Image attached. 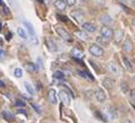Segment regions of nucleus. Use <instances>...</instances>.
I'll list each match as a JSON object with an SVG mask.
<instances>
[{"label":"nucleus","instance_id":"obj_1","mask_svg":"<svg viewBox=\"0 0 135 123\" xmlns=\"http://www.w3.org/2000/svg\"><path fill=\"white\" fill-rule=\"evenodd\" d=\"M89 53H90L93 56H96V57H102L105 54L104 49L100 46L99 44H93L89 46Z\"/></svg>","mask_w":135,"mask_h":123},{"label":"nucleus","instance_id":"obj_2","mask_svg":"<svg viewBox=\"0 0 135 123\" xmlns=\"http://www.w3.org/2000/svg\"><path fill=\"white\" fill-rule=\"evenodd\" d=\"M71 17H72L77 23H82L83 20H84V12H83L82 10H79V9L73 10L72 12H71Z\"/></svg>","mask_w":135,"mask_h":123},{"label":"nucleus","instance_id":"obj_3","mask_svg":"<svg viewBox=\"0 0 135 123\" xmlns=\"http://www.w3.org/2000/svg\"><path fill=\"white\" fill-rule=\"evenodd\" d=\"M100 33H101V35L102 37H105L106 39H112L113 38V34H114V32L112 31V29L108 27V26H104V27H101V29H100Z\"/></svg>","mask_w":135,"mask_h":123},{"label":"nucleus","instance_id":"obj_4","mask_svg":"<svg viewBox=\"0 0 135 123\" xmlns=\"http://www.w3.org/2000/svg\"><path fill=\"white\" fill-rule=\"evenodd\" d=\"M59 96H60V99H61V101H62L63 105L68 106V105L71 104V94H69L68 92H66V90H61V92L59 93Z\"/></svg>","mask_w":135,"mask_h":123},{"label":"nucleus","instance_id":"obj_5","mask_svg":"<svg viewBox=\"0 0 135 123\" xmlns=\"http://www.w3.org/2000/svg\"><path fill=\"white\" fill-rule=\"evenodd\" d=\"M56 33L60 35L63 40H66V41H71V40H72L71 34H69L67 31H65L63 28H61V27H56Z\"/></svg>","mask_w":135,"mask_h":123},{"label":"nucleus","instance_id":"obj_6","mask_svg":"<svg viewBox=\"0 0 135 123\" xmlns=\"http://www.w3.org/2000/svg\"><path fill=\"white\" fill-rule=\"evenodd\" d=\"M124 39V32L122 29H116L114 34H113V41L114 44H120Z\"/></svg>","mask_w":135,"mask_h":123},{"label":"nucleus","instance_id":"obj_7","mask_svg":"<svg viewBox=\"0 0 135 123\" xmlns=\"http://www.w3.org/2000/svg\"><path fill=\"white\" fill-rule=\"evenodd\" d=\"M82 28L84 32H86V33H94L95 31H96V26L94 25V23H90V22H84L82 25Z\"/></svg>","mask_w":135,"mask_h":123},{"label":"nucleus","instance_id":"obj_8","mask_svg":"<svg viewBox=\"0 0 135 123\" xmlns=\"http://www.w3.org/2000/svg\"><path fill=\"white\" fill-rule=\"evenodd\" d=\"M95 96H96L98 101H100V102H104V101L106 100V93L101 88H96V90H95Z\"/></svg>","mask_w":135,"mask_h":123},{"label":"nucleus","instance_id":"obj_9","mask_svg":"<svg viewBox=\"0 0 135 123\" xmlns=\"http://www.w3.org/2000/svg\"><path fill=\"white\" fill-rule=\"evenodd\" d=\"M47 100L50 101L51 104H56L57 102V94H56V90H55V89H50V90H49Z\"/></svg>","mask_w":135,"mask_h":123},{"label":"nucleus","instance_id":"obj_10","mask_svg":"<svg viewBox=\"0 0 135 123\" xmlns=\"http://www.w3.org/2000/svg\"><path fill=\"white\" fill-rule=\"evenodd\" d=\"M123 51H126V53H132L133 51V43L129 38H127L123 43Z\"/></svg>","mask_w":135,"mask_h":123},{"label":"nucleus","instance_id":"obj_11","mask_svg":"<svg viewBox=\"0 0 135 123\" xmlns=\"http://www.w3.org/2000/svg\"><path fill=\"white\" fill-rule=\"evenodd\" d=\"M100 21L104 23V26H108V25H111V23L113 22V18L108 15V13H104V15H101Z\"/></svg>","mask_w":135,"mask_h":123},{"label":"nucleus","instance_id":"obj_12","mask_svg":"<svg viewBox=\"0 0 135 123\" xmlns=\"http://www.w3.org/2000/svg\"><path fill=\"white\" fill-rule=\"evenodd\" d=\"M54 5H55V7H56L57 10H60V11L66 10V7H67V4H66L65 0H55Z\"/></svg>","mask_w":135,"mask_h":123},{"label":"nucleus","instance_id":"obj_13","mask_svg":"<svg viewBox=\"0 0 135 123\" xmlns=\"http://www.w3.org/2000/svg\"><path fill=\"white\" fill-rule=\"evenodd\" d=\"M46 46H47V49L50 51H52V53H56V51L59 50L56 43L54 40H51V39H46Z\"/></svg>","mask_w":135,"mask_h":123},{"label":"nucleus","instance_id":"obj_14","mask_svg":"<svg viewBox=\"0 0 135 123\" xmlns=\"http://www.w3.org/2000/svg\"><path fill=\"white\" fill-rule=\"evenodd\" d=\"M71 55H72L74 59H82V57L84 56L83 51L80 50V49H78V48H73L72 50H71Z\"/></svg>","mask_w":135,"mask_h":123},{"label":"nucleus","instance_id":"obj_15","mask_svg":"<svg viewBox=\"0 0 135 123\" xmlns=\"http://www.w3.org/2000/svg\"><path fill=\"white\" fill-rule=\"evenodd\" d=\"M122 61H123V65H124V68H126L127 71H129V72H133V71H134L132 62H130V61H129L126 56H123V57H122Z\"/></svg>","mask_w":135,"mask_h":123},{"label":"nucleus","instance_id":"obj_16","mask_svg":"<svg viewBox=\"0 0 135 123\" xmlns=\"http://www.w3.org/2000/svg\"><path fill=\"white\" fill-rule=\"evenodd\" d=\"M107 69H108L112 74H118V73H119V69H118V67H117V65L116 63H113V62L107 63Z\"/></svg>","mask_w":135,"mask_h":123},{"label":"nucleus","instance_id":"obj_17","mask_svg":"<svg viewBox=\"0 0 135 123\" xmlns=\"http://www.w3.org/2000/svg\"><path fill=\"white\" fill-rule=\"evenodd\" d=\"M75 35H77V37H78L80 40H83V41L88 40V34H86L85 32H83V31H77L75 32Z\"/></svg>","mask_w":135,"mask_h":123},{"label":"nucleus","instance_id":"obj_18","mask_svg":"<svg viewBox=\"0 0 135 123\" xmlns=\"http://www.w3.org/2000/svg\"><path fill=\"white\" fill-rule=\"evenodd\" d=\"M113 84H114V82H113L112 79H110V78H105L104 81H102V85L106 87L107 89H111L113 87Z\"/></svg>","mask_w":135,"mask_h":123},{"label":"nucleus","instance_id":"obj_19","mask_svg":"<svg viewBox=\"0 0 135 123\" xmlns=\"http://www.w3.org/2000/svg\"><path fill=\"white\" fill-rule=\"evenodd\" d=\"M98 43L99 45H104V46H107L108 45V43H110V40L108 39H106L105 37H102V35H100V37H98Z\"/></svg>","mask_w":135,"mask_h":123},{"label":"nucleus","instance_id":"obj_20","mask_svg":"<svg viewBox=\"0 0 135 123\" xmlns=\"http://www.w3.org/2000/svg\"><path fill=\"white\" fill-rule=\"evenodd\" d=\"M23 25L26 26V28L28 29V32H29V34H31V37H34L35 33H34V29H33V26H32L29 22H27V21H23Z\"/></svg>","mask_w":135,"mask_h":123},{"label":"nucleus","instance_id":"obj_21","mask_svg":"<svg viewBox=\"0 0 135 123\" xmlns=\"http://www.w3.org/2000/svg\"><path fill=\"white\" fill-rule=\"evenodd\" d=\"M26 69H27V71H28V72H35V71H37L38 69V66H35L34 63H32V62H28L27 63V65H26Z\"/></svg>","mask_w":135,"mask_h":123},{"label":"nucleus","instance_id":"obj_22","mask_svg":"<svg viewBox=\"0 0 135 123\" xmlns=\"http://www.w3.org/2000/svg\"><path fill=\"white\" fill-rule=\"evenodd\" d=\"M17 33H18V35L21 37L22 39H27L28 38V35H27V32L25 31V29L22 28V27H18L17 28Z\"/></svg>","mask_w":135,"mask_h":123},{"label":"nucleus","instance_id":"obj_23","mask_svg":"<svg viewBox=\"0 0 135 123\" xmlns=\"http://www.w3.org/2000/svg\"><path fill=\"white\" fill-rule=\"evenodd\" d=\"M25 88H26V90L29 93V95H34V89H33V87H32L28 82L25 83Z\"/></svg>","mask_w":135,"mask_h":123},{"label":"nucleus","instance_id":"obj_24","mask_svg":"<svg viewBox=\"0 0 135 123\" xmlns=\"http://www.w3.org/2000/svg\"><path fill=\"white\" fill-rule=\"evenodd\" d=\"M54 78L56 79H63L65 78V73L62 71H56V72L54 73Z\"/></svg>","mask_w":135,"mask_h":123},{"label":"nucleus","instance_id":"obj_25","mask_svg":"<svg viewBox=\"0 0 135 123\" xmlns=\"http://www.w3.org/2000/svg\"><path fill=\"white\" fill-rule=\"evenodd\" d=\"M120 90H122V93H128L129 92V87H128V83L126 82H122L120 83Z\"/></svg>","mask_w":135,"mask_h":123},{"label":"nucleus","instance_id":"obj_26","mask_svg":"<svg viewBox=\"0 0 135 123\" xmlns=\"http://www.w3.org/2000/svg\"><path fill=\"white\" fill-rule=\"evenodd\" d=\"M3 117L4 118H5V120H7V121H12L13 120V116L11 113H10V112H7V111H3Z\"/></svg>","mask_w":135,"mask_h":123},{"label":"nucleus","instance_id":"obj_27","mask_svg":"<svg viewBox=\"0 0 135 123\" xmlns=\"http://www.w3.org/2000/svg\"><path fill=\"white\" fill-rule=\"evenodd\" d=\"M22 69L21 68H15L13 69V76L16 77V78H21L22 77Z\"/></svg>","mask_w":135,"mask_h":123},{"label":"nucleus","instance_id":"obj_28","mask_svg":"<svg viewBox=\"0 0 135 123\" xmlns=\"http://www.w3.org/2000/svg\"><path fill=\"white\" fill-rule=\"evenodd\" d=\"M78 74H80V76L83 77V78H89V79H93V77L89 74V73H86V72H84V71H78Z\"/></svg>","mask_w":135,"mask_h":123},{"label":"nucleus","instance_id":"obj_29","mask_svg":"<svg viewBox=\"0 0 135 123\" xmlns=\"http://www.w3.org/2000/svg\"><path fill=\"white\" fill-rule=\"evenodd\" d=\"M129 98H130V101H132L133 104H135V89L129 92Z\"/></svg>","mask_w":135,"mask_h":123},{"label":"nucleus","instance_id":"obj_30","mask_svg":"<svg viewBox=\"0 0 135 123\" xmlns=\"http://www.w3.org/2000/svg\"><path fill=\"white\" fill-rule=\"evenodd\" d=\"M16 106H17V107H25L26 104H25V101H22L21 99H17V100H16Z\"/></svg>","mask_w":135,"mask_h":123},{"label":"nucleus","instance_id":"obj_31","mask_svg":"<svg viewBox=\"0 0 135 123\" xmlns=\"http://www.w3.org/2000/svg\"><path fill=\"white\" fill-rule=\"evenodd\" d=\"M65 1H66V4L68 5V6H73V5L75 4V1H77V0H65Z\"/></svg>","mask_w":135,"mask_h":123},{"label":"nucleus","instance_id":"obj_32","mask_svg":"<svg viewBox=\"0 0 135 123\" xmlns=\"http://www.w3.org/2000/svg\"><path fill=\"white\" fill-rule=\"evenodd\" d=\"M31 41H32V43H33L34 45H37V44H38V40H37V38H35V35H34V37H32Z\"/></svg>","mask_w":135,"mask_h":123},{"label":"nucleus","instance_id":"obj_33","mask_svg":"<svg viewBox=\"0 0 135 123\" xmlns=\"http://www.w3.org/2000/svg\"><path fill=\"white\" fill-rule=\"evenodd\" d=\"M4 55H5V54H4V51L0 50V59H4Z\"/></svg>","mask_w":135,"mask_h":123},{"label":"nucleus","instance_id":"obj_34","mask_svg":"<svg viewBox=\"0 0 135 123\" xmlns=\"http://www.w3.org/2000/svg\"><path fill=\"white\" fill-rule=\"evenodd\" d=\"M3 87H5V84H4L3 81H0V88H3Z\"/></svg>","mask_w":135,"mask_h":123},{"label":"nucleus","instance_id":"obj_35","mask_svg":"<svg viewBox=\"0 0 135 123\" xmlns=\"http://www.w3.org/2000/svg\"><path fill=\"white\" fill-rule=\"evenodd\" d=\"M18 112H20V113H23V115H26V111H25V110H18Z\"/></svg>","mask_w":135,"mask_h":123},{"label":"nucleus","instance_id":"obj_36","mask_svg":"<svg viewBox=\"0 0 135 123\" xmlns=\"http://www.w3.org/2000/svg\"><path fill=\"white\" fill-rule=\"evenodd\" d=\"M7 39H11V33H7V37H6Z\"/></svg>","mask_w":135,"mask_h":123},{"label":"nucleus","instance_id":"obj_37","mask_svg":"<svg viewBox=\"0 0 135 123\" xmlns=\"http://www.w3.org/2000/svg\"><path fill=\"white\" fill-rule=\"evenodd\" d=\"M0 6H5V5H4V1H3V0H0Z\"/></svg>","mask_w":135,"mask_h":123},{"label":"nucleus","instance_id":"obj_38","mask_svg":"<svg viewBox=\"0 0 135 123\" xmlns=\"http://www.w3.org/2000/svg\"><path fill=\"white\" fill-rule=\"evenodd\" d=\"M33 107H34V108H35V110H37V111H38V112H39V108H38V107H37V106H35V105H34V104H33Z\"/></svg>","mask_w":135,"mask_h":123},{"label":"nucleus","instance_id":"obj_39","mask_svg":"<svg viewBox=\"0 0 135 123\" xmlns=\"http://www.w3.org/2000/svg\"><path fill=\"white\" fill-rule=\"evenodd\" d=\"M130 1H132V4H133V5H134V6H135V0H130Z\"/></svg>","mask_w":135,"mask_h":123},{"label":"nucleus","instance_id":"obj_40","mask_svg":"<svg viewBox=\"0 0 135 123\" xmlns=\"http://www.w3.org/2000/svg\"><path fill=\"white\" fill-rule=\"evenodd\" d=\"M118 1H120V3H126L127 0H118Z\"/></svg>","mask_w":135,"mask_h":123},{"label":"nucleus","instance_id":"obj_41","mask_svg":"<svg viewBox=\"0 0 135 123\" xmlns=\"http://www.w3.org/2000/svg\"><path fill=\"white\" fill-rule=\"evenodd\" d=\"M133 25L135 26V17H134V20H133Z\"/></svg>","mask_w":135,"mask_h":123},{"label":"nucleus","instance_id":"obj_42","mask_svg":"<svg viewBox=\"0 0 135 123\" xmlns=\"http://www.w3.org/2000/svg\"><path fill=\"white\" fill-rule=\"evenodd\" d=\"M124 123H132V122H130V121H126V122H124Z\"/></svg>","mask_w":135,"mask_h":123},{"label":"nucleus","instance_id":"obj_43","mask_svg":"<svg viewBox=\"0 0 135 123\" xmlns=\"http://www.w3.org/2000/svg\"><path fill=\"white\" fill-rule=\"evenodd\" d=\"M1 27H3V26H1V22H0V31H1Z\"/></svg>","mask_w":135,"mask_h":123},{"label":"nucleus","instance_id":"obj_44","mask_svg":"<svg viewBox=\"0 0 135 123\" xmlns=\"http://www.w3.org/2000/svg\"><path fill=\"white\" fill-rule=\"evenodd\" d=\"M38 1H40V3H43V1H44V0H38Z\"/></svg>","mask_w":135,"mask_h":123},{"label":"nucleus","instance_id":"obj_45","mask_svg":"<svg viewBox=\"0 0 135 123\" xmlns=\"http://www.w3.org/2000/svg\"><path fill=\"white\" fill-rule=\"evenodd\" d=\"M1 44H3V41H1V39H0V45H1Z\"/></svg>","mask_w":135,"mask_h":123},{"label":"nucleus","instance_id":"obj_46","mask_svg":"<svg viewBox=\"0 0 135 123\" xmlns=\"http://www.w3.org/2000/svg\"><path fill=\"white\" fill-rule=\"evenodd\" d=\"M0 13H1V9H0Z\"/></svg>","mask_w":135,"mask_h":123}]
</instances>
